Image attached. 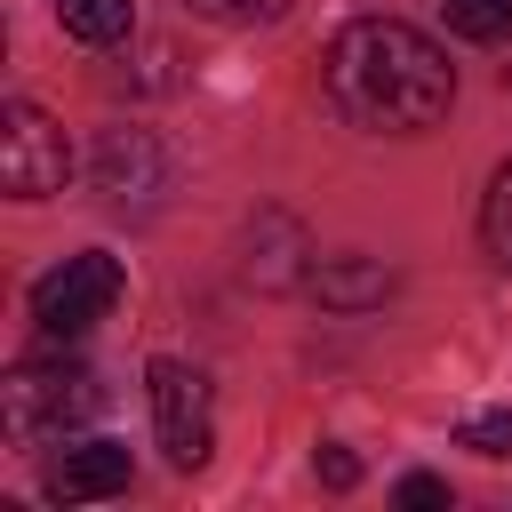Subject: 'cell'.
I'll return each instance as SVG.
<instances>
[{"label": "cell", "instance_id": "cell-7", "mask_svg": "<svg viewBox=\"0 0 512 512\" xmlns=\"http://www.w3.org/2000/svg\"><path fill=\"white\" fill-rule=\"evenodd\" d=\"M160 184V144L144 128H104L96 136V192L104 200H144Z\"/></svg>", "mask_w": 512, "mask_h": 512}, {"label": "cell", "instance_id": "cell-2", "mask_svg": "<svg viewBox=\"0 0 512 512\" xmlns=\"http://www.w3.org/2000/svg\"><path fill=\"white\" fill-rule=\"evenodd\" d=\"M104 408V384L80 368V360H24L8 384H0V424L16 448L48 440V432H72Z\"/></svg>", "mask_w": 512, "mask_h": 512}, {"label": "cell", "instance_id": "cell-14", "mask_svg": "<svg viewBox=\"0 0 512 512\" xmlns=\"http://www.w3.org/2000/svg\"><path fill=\"white\" fill-rule=\"evenodd\" d=\"M288 8L296 0H192V16H208V24H272Z\"/></svg>", "mask_w": 512, "mask_h": 512}, {"label": "cell", "instance_id": "cell-17", "mask_svg": "<svg viewBox=\"0 0 512 512\" xmlns=\"http://www.w3.org/2000/svg\"><path fill=\"white\" fill-rule=\"evenodd\" d=\"M504 88H512V64H504Z\"/></svg>", "mask_w": 512, "mask_h": 512}, {"label": "cell", "instance_id": "cell-16", "mask_svg": "<svg viewBox=\"0 0 512 512\" xmlns=\"http://www.w3.org/2000/svg\"><path fill=\"white\" fill-rule=\"evenodd\" d=\"M400 504H408V512H440V504H448V480H432V472H408V480H400Z\"/></svg>", "mask_w": 512, "mask_h": 512}, {"label": "cell", "instance_id": "cell-15", "mask_svg": "<svg viewBox=\"0 0 512 512\" xmlns=\"http://www.w3.org/2000/svg\"><path fill=\"white\" fill-rule=\"evenodd\" d=\"M312 472H320V488H360V456L352 448H320Z\"/></svg>", "mask_w": 512, "mask_h": 512}, {"label": "cell", "instance_id": "cell-11", "mask_svg": "<svg viewBox=\"0 0 512 512\" xmlns=\"http://www.w3.org/2000/svg\"><path fill=\"white\" fill-rule=\"evenodd\" d=\"M456 40H512V0H440Z\"/></svg>", "mask_w": 512, "mask_h": 512}, {"label": "cell", "instance_id": "cell-3", "mask_svg": "<svg viewBox=\"0 0 512 512\" xmlns=\"http://www.w3.org/2000/svg\"><path fill=\"white\" fill-rule=\"evenodd\" d=\"M112 304H120V256H104V248L64 256V264L32 288V320H40L48 336H80V328H96Z\"/></svg>", "mask_w": 512, "mask_h": 512}, {"label": "cell", "instance_id": "cell-5", "mask_svg": "<svg viewBox=\"0 0 512 512\" xmlns=\"http://www.w3.org/2000/svg\"><path fill=\"white\" fill-rule=\"evenodd\" d=\"M144 384H152V424H160L168 464H176V472H200V464H208V440H216V432H208V384H200V368L152 360Z\"/></svg>", "mask_w": 512, "mask_h": 512}, {"label": "cell", "instance_id": "cell-4", "mask_svg": "<svg viewBox=\"0 0 512 512\" xmlns=\"http://www.w3.org/2000/svg\"><path fill=\"white\" fill-rule=\"evenodd\" d=\"M64 168H72V152H64V128L40 112V104H8L0 112V184L16 192V200H48V192H64Z\"/></svg>", "mask_w": 512, "mask_h": 512}, {"label": "cell", "instance_id": "cell-9", "mask_svg": "<svg viewBox=\"0 0 512 512\" xmlns=\"http://www.w3.org/2000/svg\"><path fill=\"white\" fill-rule=\"evenodd\" d=\"M312 296L328 312H368V304L392 296V264H376V256H320L312 264Z\"/></svg>", "mask_w": 512, "mask_h": 512}, {"label": "cell", "instance_id": "cell-13", "mask_svg": "<svg viewBox=\"0 0 512 512\" xmlns=\"http://www.w3.org/2000/svg\"><path fill=\"white\" fill-rule=\"evenodd\" d=\"M456 448H472V456H512V408H488V416H472L464 432H456Z\"/></svg>", "mask_w": 512, "mask_h": 512}, {"label": "cell", "instance_id": "cell-8", "mask_svg": "<svg viewBox=\"0 0 512 512\" xmlns=\"http://www.w3.org/2000/svg\"><path fill=\"white\" fill-rule=\"evenodd\" d=\"M304 256H312L304 224H296V216H280V208H264V216H256V232H248V280H264V288L312 280V272H304Z\"/></svg>", "mask_w": 512, "mask_h": 512}, {"label": "cell", "instance_id": "cell-6", "mask_svg": "<svg viewBox=\"0 0 512 512\" xmlns=\"http://www.w3.org/2000/svg\"><path fill=\"white\" fill-rule=\"evenodd\" d=\"M56 504H96V496H120L128 488V448L120 440H80V448H64L56 464H48V480H40Z\"/></svg>", "mask_w": 512, "mask_h": 512}, {"label": "cell", "instance_id": "cell-1", "mask_svg": "<svg viewBox=\"0 0 512 512\" xmlns=\"http://www.w3.org/2000/svg\"><path fill=\"white\" fill-rule=\"evenodd\" d=\"M320 88H328V104H336L352 128H376V136L432 128V120L456 104L448 56H440L416 24H392V16L344 24V32L328 40V56H320Z\"/></svg>", "mask_w": 512, "mask_h": 512}, {"label": "cell", "instance_id": "cell-10", "mask_svg": "<svg viewBox=\"0 0 512 512\" xmlns=\"http://www.w3.org/2000/svg\"><path fill=\"white\" fill-rule=\"evenodd\" d=\"M56 24H64L72 40H88V48H112V40H128L136 8H128V0H56Z\"/></svg>", "mask_w": 512, "mask_h": 512}, {"label": "cell", "instance_id": "cell-12", "mask_svg": "<svg viewBox=\"0 0 512 512\" xmlns=\"http://www.w3.org/2000/svg\"><path fill=\"white\" fill-rule=\"evenodd\" d=\"M480 240H488V256L512 272V160L496 168V184H488V200H480Z\"/></svg>", "mask_w": 512, "mask_h": 512}]
</instances>
